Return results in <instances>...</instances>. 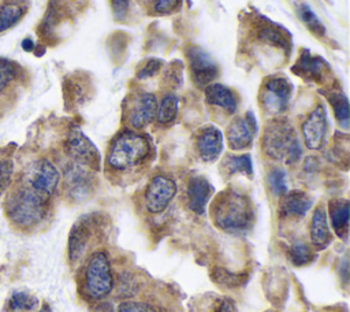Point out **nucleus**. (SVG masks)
Segmentation results:
<instances>
[{
    "label": "nucleus",
    "instance_id": "nucleus-33",
    "mask_svg": "<svg viewBox=\"0 0 350 312\" xmlns=\"http://www.w3.org/2000/svg\"><path fill=\"white\" fill-rule=\"evenodd\" d=\"M161 67V62L157 60V59H152L149 60L142 68L141 71L138 73V78H149V77H153Z\"/></svg>",
    "mask_w": 350,
    "mask_h": 312
},
{
    "label": "nucleus",
    "instance_id": "nucleus-21",
    "mask_svg": "<svg viewBox=\"0 0 350 312\" xmlns=\"http://www.w3.org/2000/svg\"><path fill=\"white\" fill-rule=\"evenodd\" d=\"M327 63L317 57V56H312L308 52L302 53L299 56V59L295 63L294 71H297L301 77L309 78V79H314V81H320V78H323L324 75V70Z\"/></svg>",
    "mask_w": 350,
    "mask_h": 312
},
{
    "label": "nucleus",
    "instance_id": "nucleus-30",
    "mask_svg": "<svg viewBox=\"0 0 350 312\" xmlns=\"http://www.w3.org/2000/svg\"><path fill=\"white\" fill-rule=\"evenodd\" d=\"M268 183L275 196H283L287 193L286 172L280 168H273L268 174Z\"/></svg>",
    "mask_w": 350,
    "mask_h": 312
},
{
    "label": "nucleus",
    "instance_id": "nucleus-17",
    "mask_svg": "<svg viewBox=\"0 0 350 312\" xmlns=\"http://www.w3.org/2000/svg\"><path fill=\"white\" fill-rule=\"evenodd\" d=\"M205 100L208 104L219 107L228 114L237 111L238 101L234 92L221 83H209L205 89Z\"/></svg>",
    "mask_w": 350,
    "mask_h": 312
},
{
    "label": "nucleus",
    "instance_id": "nucleus-18",
    "mask_svg": "<svg viewBox=\"0 0 350 312\" xmlns=\"http://www.w3.org/2000/svg\"><path fill=\"white\" fill-rule=\"evenodd\" d=\"M310 207H312V198L301 190L287 192L286 194L282 196L280 212L284 216L301 218L309 211Z\"/></svg>",
    "mask_w": 350,
    "mask_h": 312
},
{
    "label": "nucleus",
    "instance_id": "nucleus-5",
    "mask_svg": "<svg viewBox=\"0 0 350 312\" xmlns=\"http://www.w3.org/2000/svg\"><path fill=\"white\" fill-rule=\"evenodd\" d=\"M113 286V275L107 253L94 252L85 267L83 291L92 300L107 297Z\"/></svg>",
    "mask_w": 350,
    "mask_h": 312
},
{
    "label": "nucleus",
    "instance_id": "nucleus-36",
    "mask_svg": "<svg viewBox=\"0 0 350 312\" xmlns=\"http://www.w3.org/2000/svg\"><path fill=\"white\" fill-rule=\"evenodd\" d=\"M179 0H156V11L157 12H170L172 11Z\"/></svg>",
    "mask_w": 350,
    "mask_h": 312
},
{
    "label": "nucleus",
    "instance_id": "nucleus-27",
    "mask_svg": "<svg viewBox=\"0 0 350 312\" xmlns=\"http://www.w3.org/2000/svg\"><path fill=\"white\" fill-rule=\"evenodd\" d=\"M23 15L22 7L16 4H5L0 10V31L14 26Z\"/></svg>",
    "mask_w": 350,
    "mask_h": 312
},
{
    "label": "nucleus",
    "instance_id": "nucleus-35",
    "mask_svg": "<svg viewBox=\"0 0 350 312\" xmlns=\"http://www.w3.org/2000/svg\"><path fill=\"white\" fill-rule=\"evenodd\" d=\"M112 11L116 19H123L129 10V0H111Z\"/></svg>",
    "mask_w": 350,
    "mask_h": 312
},
{
    "label": "nucleus",
    "instance_id": "nucleus-20",
    "mask_svg": "<svg viewBox=\"0 0 350 312\" xmlns=\"http://www.w3.org/2000/svg\"><path fill=\"white\" fill-rule=\"evenodd\" d=\"M66 183L72 196H75V197L86 196L89 186H90V178H89V174L85 170L83 164L75 163L67 170Z\"/></svg>",
    "mask_w": 350,
    "mask_h": 312
},
{
    "label": "nucleus",
    "instance_id": "nucleus-31",
    "mask_svg": "<svg viewBox=\"0 0 350 312\" xmlns=\"http://www.w3.org/2000/svg\"><path fill=\"white\" fill-rule=\"evenodd\" d=\"M260 37H261L265 42H269V44H272V45H275V47H282V48H284L286 44H287V41H286L283 33H282L280 30H276V29L272 27V26H265V27H262V30L260 31Z\"/></svg>",
    "mask_w": 350,
    "mask_h": 312
},
{
    "label": "nucleus",
    "instance_id": "nucleus-34",
    "mask_svg": "<svg viewBox=\"0 0 350 312\" xmlns=\"http://www.w3.org/2000/svg\"><path fill=\"white\" fill-rule=\"evenodd\" d=\"M14 68L7 63H0V92L8 85V82L14 78Z\"/></svg>",
    "mask_w": 350,
    "mask_h": 312
},
{
    "label": "nucleus",
    "instance_id": "nucleus-3",
    "mask_svg": "<svg viewBox=\"0 0 350 312\" xmlns=\"http://www.w3.org/2000/svg\"><path fill=\"white\" fill-rule=\"evenodd\" d=\"M262 149L267 156L293 164L299 160L302 148L294 129L283 120H275L265 127Z\"/></svg>",
    "mask_w": 350,
    "mask_h": 312
},
{
    "label": "nucleus",
    "instance_id": "nucleus-10",
    "mask_svg": "<svg viewBox=\"0 0 350 312\" xmlns=\"http://www.w3.org/2000/svg\"><path fill=\"white\" fill-rule=\"evenodd\" d=\"M189 66L191 71V77L196 85L206 86L209 85L217 75V66L213 59L200 47H191L187 51Z\"/></svg>",
    "mask_w": 350,
    "mask_h": 312
},
{
    "label": "nucleus",
    "instance_id": "nucleus-19",
    "mask_svg": "<svg viewBox=\"0 0 350 312\" xmlns=\"http://www.w3.org/2000/svg\"><path fill=\"white\" fill-rule=\"evenodd\" d=\"M331 226L338 237L346 238L349 230V201L334 200L328 207Z\"/></svg>",
    "mask_w": 350,
    "mask_h": 312
},
{
    "label": "nucleus",
    "instance_id": "nucleus-7",
    "mask_svg": "<svg viewBox=\"0 0 350 312\" xmlns=\"http://www.w3.org/2000/svg\"><path fill=\"white\" fill-rule=\"evenodd\" d=\"M176 194L175 182L165 175H156L145 190V205L149 212H163Z\"/></svg>",
    "mask_w": 350,
    "mask_h": 312
},
{
    "label": "nucleus",
    "instance_id": "nucleus-24",
    "mask_svg": "<svg viewBox=\"0 0 350 312\" xmlns=\"http://www.w3.org/2000/svg\"><path fill=\"white\" fill-rule=\"evenodd\" d=\"M178 107H179V101L178 97L175 94H165L160 104H157V111H156V118L159 123H170L176 118L178 114Z\"/></svg>",
    "mask_w": 350,
    "mask_h": 312
},
{
    "label": "nucleus",
    "instance_id": "nucleus-32",
    "mask_svg": "<svg viewBox=\"0 0 350 312\" xmlns=\"http://www.w3.org/2000/svg\"><path fill=\"white\" fill-rule=\"evenodd\" d=\"M118 312H159L154 307L144 301H123L118 307Z\"/></svg>",
    "mask_w": 350,
    "mask_h": 312
},
{
    "label": "nucleus",
    "instance_id": "nucleus-37",
    "mask_svg": "<svg viewBox=\"0 0 350 312\" xmlns=\"http://www.w3.org/2000/svg\"><path fill=\"white\" fill-rule=\"evenodd\" d=\"M216 312H237V307H235V304H234L232 300L226 298V300H223V301L220 302V305H219V308L216 309Z\"/></svg>",
    "mask_w": 350,
    "mask_h": 312
},
{
    "label": "nucleus",
    "instance_id": "nucleus-22",
    "mask_svg": "<svg viewBox=\"0 0 350 312\" xmlns=\"http://www.w3.org/2000/svg\"><path fill=\"white\" fill-rule=\"evenodd\" d=\"M89 241V230L86 223H75L68 239V256L71 261H77L86 250Z\"/></svg>",
    "mask_w": 350,
    "mask_h": 312
},
{
    "label": "nucleus",
    "instance_id": "nucleus-15",
    "mask_svg": "<svg viewBox=\"0 0 350 312\" xmlns=\"http://www.w3.org/2000/svg\"><path fill=\"white\" fill-rule=\"evenodd\" d=\"M213 193V187L209 183L208 179L204 177H193L189 183H187V205L189 208L198 213L202 215L206 209V204Z\"/></svg>",
    "mask_w": 350,
    "mask_h": 312
},
{
    "label": "nucleus",
    "instance_id": "nucleus-2",
    "mask_svg": "<svg viewBox=\"0 0 350 312\" xmlns=\"http://www.w3.org/2000/svg\"><path fill=\"white\" fill-rule=\"evenodd\" d=\"M150 145L145 135L134 131L120 133L111 144L107 164L116 171H126L141 164L149 155Z\"/></svg>",
    "mask_w": 350,
    "mask_h": 312
},
{
    "label": "nucleus",
    "instance_id": "nucleus-14",
    "mask_svg": "<svg viewBox=\"0 0 350 312\" xmlns=\"http://www.w3.org/2000/svg\"><path fill=\"white\" fill-rule=\"evenodd\" d=\"M198 156L204 161H215L223 149V135L215 126H205L201 129L196 138Z\"/></svg>",
    "mask_w": 350,
    "mask_h": 312
},
{
    "label": "nucleus",
    "instance_id": "nucleus-11",
    "mask_svg": "<svg viewBox=\"0 0 350 312\" xmlns=\"http://www.w3.org/2000/svg\"><path fill=\"white\" fill-rule=\"evenodd\" d=\"M328 122L323 105H317L302 123L304 142L309 149H320L325 141Z\"/></svg>",
    "mask_w": 350,
    "mask_h": 312
},
{
    "label": "nucleus",
    "instance_id": "nucleus-16",
    "mask_svg": "<svg viewBox=\"0 0 350 312\" xmlns=\"http://www.w3.org/2000/svg\"><path fill=\"white\" fill-rule=\"evenodd\" d=\"M310 241L312 245L316 249H324L327 248L332 241V233L328 226L327 220V212L324 207H317L313 211L312 219H310V227H309Z\"/></svg>",
    "mask_w": 350,
    "mask_h": 312
},
{
    "label": "nucleus",
    "instance_id": "nucleus-8",
    "mask_svg": "<svg viewBox=\"0 0 350 312\" xmlns=\"http://www.w3.org/2000/svg\"><path fill=\"white\" fill-rule=\"evenodd\" d=\"M257 133V123L252 112L238 116L231 120L227 127L226 137L231 149L242 151L253 144V138Z\"/></svg>",
    "mask_w": 350,
    "mask_h": 312
},
{
    "label": "nucleus",
    "instance_id": "nucleus-12",
    "mask_svg": "<svg viewBox=\"0 0 350 312\" xmlns=\"http://www.w3.org/2000/svg\"><path fill=\"white\" fill-rule=\"evenodd\" d=\"M67 151L72 159L83 166H97L98 153L92 141L79 130L74 129L67 140Z\"/></svg>",
    "mask_w": 350,
    "mask_h": 312
},
{
    "label": "nucleus",
    "instance_id": "nucleus-6",
    "mask_svg": "<svg viewBox=\"0 0 350 312\" xmlns=\"http://www.w3.org/2000/svg\"><path fill=\"white\" fill-rule=\"evenodd\" d=\"M291 83L283 77L269 78L261 90V105L271 115L286 111L291 97Z\"/></svg>",
    "mask_w": 350,
    "mask_h": 312
},
{
    "label": "nucleus",
    "instance_id": "nucleus-29",
    "mask_svg": "<svg viewBox=\"0 0 350 312\" xmlns=\"http://www.w3.org/2000/svg\"><path fill=\"white\" fill-rule=\"evenodd\" d=\"M8 305H10V309L14 312H26V311H33L36 308L37 300L29 293L15 291L8 301Z\"/></svg>",
    "mask_w": 350,
    "mask_h": 312
},
{
    "label": "nucleus",
    "instance_id": "nucleus-26",
    "mask_svg": "<svg viewBox=\"0 0 350 312\" xmlns=\"http://www.w3.org/2000/svg\"><path fill=\"white\" fill-rule=\"evenodd\" d=\"M287 256L294 265H305L313 259V252L308 244L297 241L288 246Z\"/></svg>",
    "mask_w": 350,
    "mask_h": 312
},
{
    "label": "nucleus",
    "instance_id": "nucleus-13",
    "mask_svg": "<svg viewBox=\"0 0 350 312\" xmlns=\"http://www.w3.org/2000/svg\"><path fill=\"white\" fill-rule=\"evenodd\" d=\"M156 111H157V101L154 94L142 93L131 104V108L129 112V123L135 130L144 129L154 119Z\"/></svg>",
    "mask_w": 350,
    "mask_h": 312
},
{
    "label": "nucleus",
    "instance_id": "nucleus-9",
    "mask_svg": "<svg viewBox=\"0 0 350 312\" xmlns=\"http://www.w3.org/2000/svg\"><path fill=\"white\" fill-rule=\"evenodd\" d=\"M60 175L57 168L46 159L36 161L27 175L29 185L33 190L38 192L42 196H49L57 187Z\"/></svg>",
    "mask_w": 350,
    "mask_h": 312
},
{
    "label": "nucleus",
    "instance_id": "nucleus-25",
    "mask_svg": "<svg viewBox=\"0 0 350 312\" xmlns=\"http://www.w3.org/2000/svg\"><path fill=\"white\" fill-rule=\"evenodd\" d=\"M328 101L334 109L335 118L338 120V123L342 127H347L349 126V103H347V97L339 92H332L328 94Z\"/></svg>",
    "mask_w": 350,
    "mask_h": 312
},
{
    "label": "nucleus",
    "instance_id": "nucleus-38",
    "mask_svg": "<svg viewBox=\"0 0 350 312\" xmlns=\"http://www.w3.org/2000/svg\"><path fill=\"white\" fill-rule=\"evenodd\" d=\"M38 312H51V308L48 305H44Z\"/></svg>",
    "mask_w": 350,
    "mask_h": 312
},
{
    "label": "nucleus",
    "instance_id": "nucleus-23",
    "mask_svg": "<svg viewBox=\"0 0 350 312\" xmlns=\"http://www.w3.org/2000/svg\"><path fill=\"white\" fill-rule=\"evenodd\" d=\"M221 171L227 175L242 174L249 178L253 177V166L249 155H228L221 161Z\"/></svg>",
    "mask_w": 350,
    "mask_h": 312
},
{
    "label": "nucleus",
    "instance_id": "nucleus-28",
    "mask_svg": "<svg viewBox=\"0 0 350 312\" xmlns=\"http://www.w3.org/2000/svg\"><path fill=\"white\" fill-rule=\"evenodd\" d=\"M298 14L302 22L306 25V27L316 36H323L325 33V27L320 22V19L316 16V14L309 8L306 4H301L298 7Z\"/></svg>",
    "mask_w": 350,
    "mask_h": 312
},
{
    "label": "nucleus",
    "instance_id": "nucleus-1",
    "mask_svg": "<svg viewBox=\"0 0 350 312\" xmlns=\"http://www.w3.org/2000/svg\"><path fill=\"white\" fill-rule=\"evenodd\" d=\"M211 216L216 227L226 233L242 234L253 224V204L238 190H224L213 201Z\"/></svg>",
    "mask_w": 350,
    "mask_h": 312
},
{
    "label": "nucleus",
    "instance_id": "nucleus-4",
    "mask_svg": "<svg viewBox=\"0 0 350 312\" xmlns=\"http://www.w3.org/2000/svg\"><path fill=\"white\" fill-rule=\"evenodd\" d=\"M46 212L45 196L31 187L18 189L7 203V213L12 223L21 227L38 224Z\"/></svg>",
    "mask_w": 350,
    "mask_h": 312
}]
</instances>
